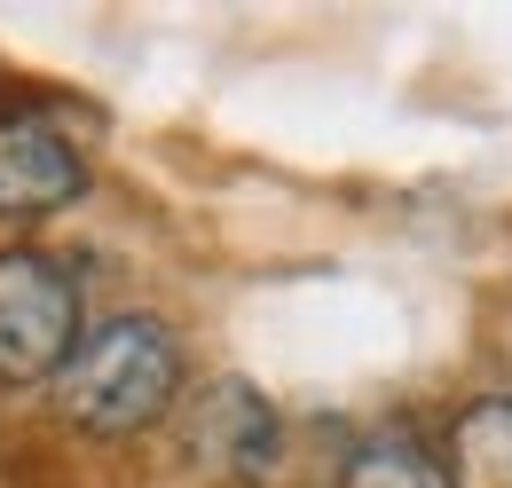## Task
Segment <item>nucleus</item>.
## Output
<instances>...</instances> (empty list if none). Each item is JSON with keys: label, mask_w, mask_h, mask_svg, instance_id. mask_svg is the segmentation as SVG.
Wrapping results in <instances>:
<instances>
[{"label": "nucleus", "mask_w": 512, "mask_h": 488, "mask_svg": "<svg viewBox=\"0 0 512 488\" xmlns=\"http://www.w3.org/2000/svg\"><path fill=\"white\" fill-rule=\"evenodd\" d=\"M174 394H182V347L150 315H111V323L79 331L64 378H56L64 418L103 433V441H127V433L158 426L174 410Z\"/></svg>", "instance_id": "1"}, {"label": "nucleus", "mask_w": 512, "mask_h": 488, "mask_svg": "<svg viewBox=\"0 0 512 488\" xmlns=\"http://www.w3.org/2000/svg\"><path fill=\"white\" fill-rule=\"evenodd\" d=\"M79 347V284L48 252H0V378L48 386Z\"/></svg>", "instance_id": "2"}, {"label": "nucleus", "mask_w": 512, "mask_h": 488, "mask_svg": "<svg viewBox=\"0 0 512 488\" xmlns=\"http://www.w3.org/2000/svg\"><path fill=\"white\" fill-rule=\"evenodd\" d=\"M87 189V166L56 126L24 119V111H0V221H32V213H56Z\"/></svg>", "instance_id": "3"}, {"label": "nucleus", "mask_w": 512, "mask_h": 488, "mask_svg": "<svg viewBox=\"0 0 512 488\" xmlns=\"http://www.w3.org/2000/svg\"><path fill=\"white\" fill-rule=\"evenodd\" d=\"M276 410L260 402L253 386H237V378H221L213 394H205V410H197V449L213 457V465H229V473H268L276 465Z\"/></svg>", "instance_id": "4"}, {"label": "nucleus", "mask_w": 512, "mask_h": 488, "mask_svg": "<svg viewBox=\"0 0 512 488\" xmlns=\"http://www.w3.org/2000/svg\"><path fill=\"white\" fill-rule=\"evenodd\" d=\"M449 488H512V394L473 402L449 426Z\"/></svg>", "instance_id": "5"}, {"label": "nucleus", "mask_w": 512, "mask_h": 488, "mask_svg": "<svg viewBox=\"0 0 512 488\" xmlns=\"http://www.w3.org/2000/svg\"><path fill=\"white\" fill-rule=\"evenodd\" d=\"M339 488H449V465L410 433H371V441L347 449Z\"/></svg>", "instance_id": "6"}]
</instances>
